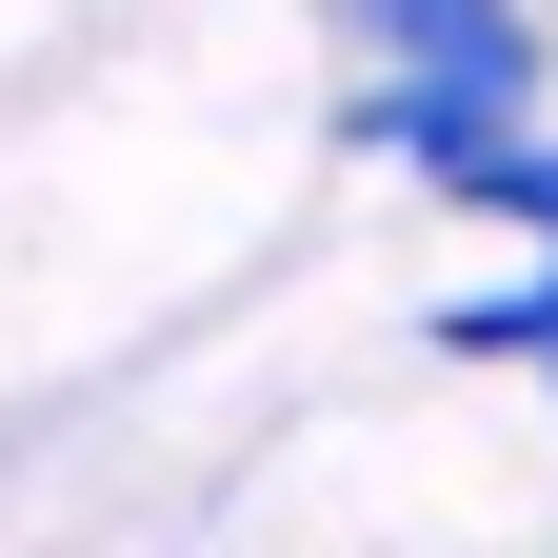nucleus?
<instances>
[{
  "label": "nucleus",
  "instance_id": "f257e3e1",
  "mask_svg": "<svg viewBox=\"0 0 558 558\" xmlns=\"http://www.w3.org/2000/svg\"><path fill=\"white\" fill-rule=\"evenodd\" d=\"M499 140H519V120H478V100H439V81H360V160L439 180V199H478V180H499Z\"/></svg>",
  "mask_w": 558,
  "mask_h": 558
},
{
  "label": "nucleus",
  "instance_id": "7ed1b4c3",
  "mask_svg": "<svg viewBox=\"0 0 558 558\" xmlns=\"http://www.w3.org/2000/svg\"><path fill=\"white\" fill-rule=\"evenodd\" d=\"M478 220H519V240H538V259H558V140H538V120H519V140H499V180H478Z\"/></svg>",
  "mask_w": 558,
  "mask_h": 558
},
{
  "label": "nucleus",
  "instance_id": "f03ea898",
  "mask_svg": "<svg viewBox=\"0 0 558 558\" xmlns=\"http://www.w3.org/2000/svg\"><path fill=\"white\" fill-rule=\"evenodd\" d=\"M439 339H459V360H519V379H538V399H558V259H538V279H519V300H459V319H439Z\"/></svg>",
  "mask_w": 558,
  "mask_h": 558
}]
</instances>
